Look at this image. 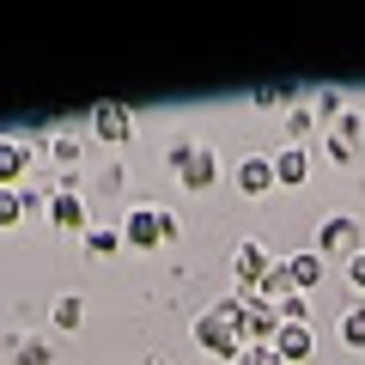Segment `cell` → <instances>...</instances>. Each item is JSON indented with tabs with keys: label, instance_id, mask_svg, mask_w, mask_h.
<instances>
[{
	"label": "cell",
	"instance_id": "obj_2",
	"mask_svg": "<svg viewBox=\"0 0 365 365\" xmlns=\"http://www.w3.org/2000/svg\"><path fill=\"white\" fill-rule=\"evenodd\" d=\"M177 237V213L170 207H128V220H122V244L128 250H158Z\"/></svg>",
	"mask_w": 365,
	"mask_h": 365
},
{
	"label": "cell",
	"instance_id": "obj_8",
	"mask_svg": "<svg viewBox=\"0 0 365 365\" xmlns=\"http://www.w3.org/2000/svg\"><path fill=\"white\" fill-rule=\"evenodd\" d=\"M91 134H98V140H110V146L134 140V116H128V104H98V110H91Z\"/></svg>",
	"mask_w": 365,
	"mask_h": 365
},
{
	"label": "cell",
	"instance_id": "obj_22",
	"mask_svg": "<svg viewBox=\"0 0 365 365\" xmlns=\"http://www.w3.org/2000/svg\"><path fill=\"white\" fill-rule=\"evenodd\" d=\"M341 268H347V287H353V292H365V250H359L353 262H341Z\"/></svg>",
	"mask_w": 365,
	"mask_h": 365
},
{
	"label": "cell",
	"instance_id": "obj_1",
	"mask_svg": "<svg viewBox=\"0 0 365 365\" xmlns=\"http://www.w3.org/2000/svg\"><path fill=\"white\" fill-rule=\"evenodd\" d=\"M244 292H237V299H225V304H213L207 317H195V329H189V335H195V347L201 353H220V359H237V353H244Z\"/></svg>",
	"mask_w": 365,
	"mask_h": 365
},
{
	"label": "cell",
	"instance_id": "obj_11",
	"mask_svg": "<svg viewBox=\"0 0 365 365\" xmlns=\"http://www.w3.org/2000/svg\"><path fill=\"white\" fill-rule=\"evenodd\" d=\"M237 189H244V195H268L274 189V158H262V153L237 158Z\"/></svg>",
	"mask_w": 365,
	"mask_h": 365
},
{
	"label": "cell",
	"instance_id": "obj_23",
	"mask_svg": "<svg viewBox=\"0 0 365 365\" xmlns=\"http://www.w3.org/2000/svg\"><path fill=\"white\" fill-rule=\"evenodd\" d=\"M317 116H335L341 122V91H323V98H317Z\"/></svg>",
	"mask_w": 365,
	"mask_h": 365
},
{
	"label": "cell",
	"instance_id": "obj_10",
	"mask_svg": "<svg viewBox=\"0 0 365 365\" xmlns=\"http://www.w3.org/2000/svg\"><path fill=\"white\" fill-rule=\"evenodd\" d=\"M304 177H311V153L304 146L274 153V189H304Z\"/></svg>",
	"mask_w": 365,
	"mask_h": 365
},
{
	"label": "cell",
	"instance_id": "obj_16",
	"mask_svg": "<svg viewBox=\"0 0 365 365\" xmlns=\"http://www.w3.org/2000/svg\"><path fill=\"white\" fill-rule=\"evenodd\" d=\"M341 341H347V347H365V304H347V317H341Z\"/></svg>",
	"mask_w": 365,
	"mask_h": 365
},
{
	"label": "cell",
	"instance_id": "obj_17",
	"mask_svg": "<svg viewBox=\"0 0 365 365\" xmlns=\"http://www.w3.org/2000/svg\"><path fill=\"white\" fill-rule=\"evenodd\" d=\"M19 220H25V195L19 189H0V232H13Z\"/></svg>",
	"mask_w": 365,
	"mask_h": 365
},
{
	"label": "cell",
	"instance_id": "obj_20",
	"mask_svg": "<svg viewBox=\"0 0 365 365\" xmlns=\"http://www.w3.org/2000/svg\"><path fill=\"white\" fill-rule=\"evenodd\" d=\"M49 158H55V165H79V134H55V140H49Z\"/></svg>",
	"mask_w": 365,
	"mask_h": 365
},
{
	"label": "cell",
	"instance_id": "obj_3",
	"mask_svg": "<svg viewBox=\"0 0 365 365\" xmlns=\"http://www.w3.org/2000/svg\"><path fill=\"white\" fill-rule=\"evenodd\" d=\"M170 165H177V177H182V189H189V195H201V189H213V182H220V153H213V146L177 140V146H170Z\"/></svg>",
	"mask_w": 365,
	"mask_h": 365
},
{
	"label": "cell",
	"instance_id": "obj_24",
	"mask_svg": "<svg viewBox=\"0 0 365 365\" xmlns=\"http://www.w3.org/2000/svg\"><path fill=\"white\" fill-rule=\"evenodd\" d=\"M146 365H170V359H146Z\"/></svg>",
	"mask_w": 365,
	"mask_h": 365
},
{
	"label": "cell",
	"instance_id": "obj_12",
	"mask_svg": "<svg viewBox=\"0 0 365 365\" xmlns=\"http://www.w3.org/2000/svg\"><path fill=\"white\" fill-rule=\"evenodd\" d=\"M280 268L292 274V292H311L317 280H323V268H329V262L317 256V250H299V256H287V262H280Z\"/></svg>",
	"mask_w": 365,
	"mask_h": 365
},
{
	"label": "cell",
	"instance_id": "obj_5",
	"mask_svg": "<svg viewBox=\"0 0 365 365\" xmlns=\"http://www.w3.org/2000/svg\"><path fill=\"white\" fill-rule=\"evenodd\" d=\"M274 268H280V262H274V250L256 244V237L232 250V274H237V287H244V292H262V280H268Z\"/></svg>",
	"mask_w": 365,
	"mask_h": 365
},
{
	"label": "cell",
	"instance_id": "obj_4",
	"mask_svg": "<svg viewBox=\"0 0 365 365\" xmlns=\"http://www.w3.org/2000/svg\"><path fill=\"white\" fill-rule=\"evenodd\" d=\"M365 250V232H359V220H353V213H329L323 220V232H317V256H335V262H353Z\"/></svg>",
	"mask_w": 365,
	"mask_h": 365
},
{
	"label": "cell",
	"instance_id": "obj_15",
	"mask_svg": "<svg viewBox=\"0 0 365 365\" xmlns=\"http://www.w3.org/2000/svg\"><path fill=\"white\" fill-rule=\"evenodd\" d=\"M86 323V299H79V292H61V299H55V329H79Z\"/></svg>",
	"mask_w": 365,
	"mask_h": 365
},
{
	"label": "cell",
	"instance_id": "obj_19",
	"mask_svg": "<svg viewBox=\"0 0 365 365\" xmlns=\"http://www.w3.org/2000/svg\"><path fill=\"white\" fill-rule=\"evenodd\" d=\"M311 128H317V110H311V104H299V110L287 116V134H292V146H304V134H311Z\"/></svg>",
	"mask_w": 365,
	"mask_h": 365
},
{
	"label": "cell",
	"instance_id": "obj_18",
	"mask_svg": "<svg viewBox=\"0 0 365 365\" xmlns=\"http://www.w3.org/2000/svg\"><path fill=\"white\" fill-rule=\"evenodd\" d=\"M232 365H280V353H274L268 341H244V353H237Z\"/></svg>",
	"mask_w": 365,
	"mask_h": 365
},
{
	"label": "cell",
	"instance_id": "obj_21",
	"mask_svg": "<svg viewBox=\"0 0 365 365\" xmlns=\"http://www.w3.org/2000/svg\"><path fill=\"white\" fill-rule=\"evenodd\" d=\"M280 323H311V304H304V292L280 299Z\"/></svg>",
	"mask_w": 365,
	"mask_h": 365
},
{
	"label": "cell",
	"instance_id": "obj_7",
	"mask_svg": "<svg viewBox=\"0 0 365 365\" xmlns=\"http://www.w3.org/2000/svg\"><path fill=\"white\" fill-rule=\"evenodd\" d=\"M274 353H280V365H311V353H317V329H311V323H280Z\"/></svg>",
	"mask_w": 365,
	"mask_h": 365
},
{
	"label": "cell",
	"instance_id": "obj_9",
	"mask_svg": "<svg viewBox=\"0 0 365 365\" xmlns=\"http://www.w3.org/2000/svg\"><path fill=\"white\" fill-rule=\"evenodd\" d=\"M49 220H55V232H79V237L91 232V220H86V201H79V189H55V195H49Z\"/></svg>",
	"mask_w": 365,
	"mask_h": 365
},
{
	"label": "cell",
	"instance_id": "obj_13",
	"mask_svg": "<svg viewBox=\"0 0 365 365\" xmlns=\"http://www.w3.org/2000/svg\"><path fill=\"white\" fill-rule=\"evenodd\" d=\"M25 170H31V146L25 140H0V189H19Z\"/></svg>",
	"mask_w": 365,
	"mask_h": 365
},
{
	"label": "cell",
	"instance_id": "obj_6",
	"mask_svg": "<svg viewBox=\"0 0 365 365\" xmlns=\"http://www.w3.org/2000/svg\"><path fill=\"white\" fill-rule=\"evenodd\" d=\"M244 341H268L274 347V335H280V304H268L262 292H244Z\"/></svg>",
	"mask_w": 365,
	"mask_h": 365
},
{
	"label": "cell",
	"instance_id": "obj_14",
	"mask_svg": "<svg viewBox=\"0 0 365 365\" xmlns=\"http://www.w3.org/2000/svg\"><path fill=\"white\" fill-rule=\"evenodd\" d=\"M86 250H91V256H116V250H122V225H91Z\"/></svg>",
	"mask_w": 365,
	"mask_h": 365
}]
</instances>
